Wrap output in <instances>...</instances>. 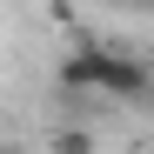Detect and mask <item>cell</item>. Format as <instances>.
I'll use <instances>...</instances> for the list:
<instances>
[{
    "mask_svg": "<svg viewBox=\"0 0 154 154\" xmlns=\"http://www.w3.org/2000/svg\"><path fill=\"white\" fill-rule=\"evenodd\" d=\"M60 87L67 94H107V100H154V60L107 47V40H81L60 60Z\"/></svg>",
    "mask_w": 154,
    "mask_h": 154,
    "instance_id": "obj_1",
    "label": "cell"
},
{
    "mask_svg": "<svg viewBox=\"0 0 154 154\" xmlns=\"http://www.w3.org/2000/svg\"><path fill=\"white\" fill-rule=\"evenodd\" d=\"M87 147H94V141L81 134V127H67V134H60V154H87Z\"/></svg>",
    "mask_w": 154,
    "mask_h": 154,
    "instance_id": "obj_2",
    "label": "cell"
},
{
    "mask_svg": "<svg viewBox=\"0 0 154 154\" xmlns=\"http://www.w3.org/2000/svg\"><path fill=\"white\" fill-rule=\"evenodd\" d=\"M114 7H127V14H154V0H114Z\"/></svg>",
    "mask_w": 154,
    "mask_h": 154,
    "instance_id": "obj_3",
    "label": "cell"
},
{
    "mask_svg": "<svg viewBox=\"0 0 154 154\" xmlns=\"http://www.w3.org/2000/svg\"><path fill=\"white\" fill-rule=\"evenodd\" d=\"M0 154H20V147H0Z\"/></svg>",
    "mask_w": 154,
    "mask_h": 154,
    "instance_id": "obj_4",
    "label": "cell"
}]
</instances>
